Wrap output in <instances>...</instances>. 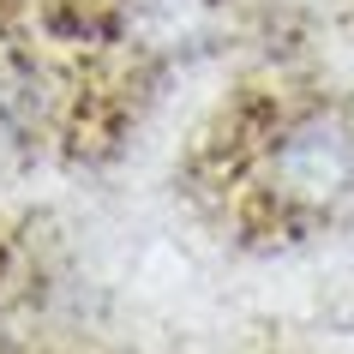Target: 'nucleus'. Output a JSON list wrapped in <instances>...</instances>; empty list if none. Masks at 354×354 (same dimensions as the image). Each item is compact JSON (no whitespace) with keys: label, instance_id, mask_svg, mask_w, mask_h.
<instances>
[{"label":"nucleus","instance_id":"obj_1","mask_svg":"<svg viewBox=\"0 0 354 354\" xmlns=\"http://www.w3.org/2000/svg\"><path fill=\"white\" fill-rule=\"evenodd\" d=\"M264 192L295 216H330L354 205V120L336 109L288 114L259 150Z\"/></svg>","mask_w":354,"mask_h":354},{"label":"nucleus","instance_id":"obj_2","mask_svg":"<svg viewBox=\"0 0 354 354\" xmlns=\"http://www.w3.org/2000/svg\"><path fill=\"white\" fill-rule=\"evenodd\" d=\"M120 19H127L132 48L180 60L216 30V0H127Z\"/></svg>","mask_w":354,"mask_h":354}]
</instances>
